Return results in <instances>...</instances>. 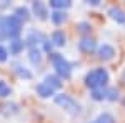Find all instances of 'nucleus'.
Returning a JSON list of instances; mask_svg holds the SVG:
<instances>
[{
    "label": "nucleus",
    "mask_w": 125,
    "mask_h": 123,
    "mask_svg": "<svg viewBox=\"0 0 125 123\" xmlns=\"http://www.w3.org/2000/svg\"><path fill=\"white\" fill-rule=\"evenodd\" d=\"M50 19H52V22H53L55 25H60V23H63V22H65V19H67V17H65V13H63V12L55 10V12L50 15Z\"/></svg>",
    "instance_id": "nucleus-15"
},
{
    "label": "nucleus",
    "mask_w": 125,
    "mask_h": 123,
    "mask_svg": "<svg viewBox=\"0 0 125 123\" xmlns=\"http://www.w3.org/2000/svg\"><path fill=\"white\" fill-rule=\"evenodd\" d=\"M70 5H72V2H68V0H50V7H53L57 10L68 9Z\"/></svg>",
    "instance_id": "nucleus-14"
},
{
    "label": "nucleus",
    "mask_w": 125,
    "mask_h": 123,
    "mask_svg": "<svg viewBox=\"0 0 125 123\" xmlns=\"http://www.w3.org/2000/svg\"><path fill=\"white\" fill-rule=\"evenodd\" d=\"M9 37V32H7V20L0 17V40Z\"/></svg>",
    "instance_id": "nucleus-20"
},
{
    "label": "nucleus",
    "mask_w": 125,
    "mask_h": 123,
    "mask_svg": "<svg viewBox=\"0 0 125 123\" xmlns=\"http://www.w3.org/2000/svg\"><path fill=\"white\" fill-rule=\"evenodd\" d=\"M88 3H90V5H98V3H100V2H98V0H90V2H88Z\"/></svg>",
    "instance_id": "nucleus-26"
},
{
    "label": "nucleus",
    "mask_w": 125,
    "mask_h": 123,
    "mask_svg": "<svg viewBox=\"0 0 125 123\" xmlns=\"http://www.w3.org/2000/svg\"><path fill=\"white\" fill-rule=\"evenodd\" d=\"M55 103L58 106H62L65 112H68L70 115H78L80 113V105L70 96V95H65V93H60V95H55Z\"/></svg>",
    "instance_id": "nucleus-3"
},
{
    "label": "nucleus",
    "mask_w": 125,
    "mask_h": 123,
    "mask_svg": "<svg viewBox=\"0 0 125 123\" xmlns=\"http://www.w3.org/2000/svg\"><path fill=\"white\" fill-rule=\"evenodd\" d=\"M7 20V32H9V38H17L22 32V20L17 15H10Z\"/></svg>",
    "instance_id": "nucleus-4"
},
{
    "label": "nucleus",
    "mask_w": 125,
    "mask_h": 123,
    "mask_svg": "<svg viewBox=\"0 0 125 123\" xmlns=\"http://www.w3.org/2000/svg\"><path fill=\"white\" fill-rule=\"evenodd\" d=\"M23 50V42L22 40H13L10 42V53H20Z\"/></svg>",
    "instance_id": "nucleus-17"
},
{
    "label": "nucleus",
    "mask_w": 125,
    "mask_h": 123,
    "mask_svg": "<svg viewBox=\"0 0 125 123\" xmlns=\"http://www.w3.org/2000/svg\"><path fill=\"white\" fill-rule=\"evenodd\" d=\"M114 55H115V48L112 45H102L98 48V57L102 60H110V58H114Z\"/></svg>",
    "instance_id": "nucleus-8"
},
{
    "label": "nucleus",
    "mask_w": 125,
    "mask_h": 123,
    "mask_svg": "<svg viewBox=\"0 0 125 123\" xmlns=\"http://www.w3.org/2000/svg\"><path fill=\"white\" fill-rule=\"evenodd\" d=\"M50 62H52L53 68L57 70V73L62 78H70V75H72V66H70V63L60 53H50Z\"/></svg>",
    "instance_id": "nucleus-2"
},
{
    "label": "nucleus",
    "mask_w": 125,
    "mask_h": 123,
    "mask_svg": "<svg viewBox=\"0 0 125 123\" xmlns=\"http://www.w3.org/2000/svg\"><path fill=\"white\" fill-rule=\"evenodd\" d=\"M108 15H110V19L115 20L117 23H125V12L122 9H118V7H112V9L108 10Z\"/></svg>",
    "instance_id": "nucleus-7"
},
{
    "label": "nucleus",
    "mask_w": 125,
    "mask_h": 123,
    "mask_svg": "<svg viewBox=\"0 0 125 123\" xmlns=\"http://www.w3.org/2000/svg\"><path fill=\"white\" fill-rule=\"evenodd\" d=\"M35 92H37V95H40L42 98H48V96H52V95H53L55 90H53L52 86H48L47 83H40V85H37Z\"/></svg>",
    "instance_id": "nucleus-9"
},
{
    "label": "nucleus",
    "mask_w": 125,
    "mask_h": 123,
    "mask_svg": "<svg viewBox=\"0 0 125 123\" xmlns=\"http://www.w3.org/2000/svg\"><path fill=\"white\" fill-rule=\"evenodd\" d=\"M29 58H30V62L33 63V65H39L40 62H42V52H40L39 48H30V52H29Z\"/></svg>",
    "instance_id": "nucleus-13"
},
{
    "label": "nucleus",
    "mask_w": 125,
    "mask_h": 123,
    "mask_svg": "<svg viewBox=\"0 0 125 123\" xmlns=\"http://www.w3.org/2000/svg\"><path fill=\"white\" fill-rule=\"evenodd\" d=\"M124 103H125V102H124Z\"/></svg>",
    "instance_id": "nucleus-28"
},
{
    "label": "nucleus",
    "mask_w": 125,
    "mask_h": 123,
    "mask_svg": "<svg viewBox=\"0 0 125 123\" xmlns=\"http://www.w3.org/2000/svg\"><path fill=\"white\" fill-rule=\"evenodd\" d=\"M52 43H53V45H57V47L65 45V35H63V32L55 30V32L52 33Z\"/></svg>",
    "instance_id": "nucleus-12"
},
{
    "label": "nucleus",
    "mask_w": 125,
    "mask_h": 123,
    "mask_svg": "<svg viewBox=\"0 0 125 123\" xmlns=\"http://www.w3.org/2000/svg\"><path fill=\"white\" fill-rule=\"evenodd\" d=\"M15 72H17V75H19L20 78H27V80L32 78V73H30L27 68H23V66H17V68H15Z\"/></svg>",
    "instance_id": "nucleus-21"
},
{
    "label": "nucleus",
    "mask_w": 125,
    "mask_h": 123,
    "mask_svg": "<svg viewBox=\"0 0 125 123\" xmlns=\"http://www.w3.org/2000/svg\"><path fill=\"white\" fill-rule=\"evenodd\" d=\"M92 123H115V118H114L110 113H102V115H98L97 120L92 122Z\"/></svg>",
    "instance_id": "nucleus-16"
},
{
    "label": "nucleus",
    "mask_w": 125,
    "mask_h": 123,
    "mask_svg": "<svg viewBox=\"0 0 125 123\" xmlns=\"http://www.w3.org/2000/svg\"><path fill=\"white\" fill-rule=\"evenodd\" d=\"M78 30H80L82 33H88V32L92 30V25H90L88 22H80V23H78Z\"/></svg>",
    "instance_id": "nucleus-24"
},
{
    "label": "nucleus",
    "mask_w": 125,
    "mask_h": 123,
    "mask_svg": "<svg viewBox=\"0 0 125 123\" xmlns=\"http://www.w3.org/2000/svg\"><path fill=\"white\" fill-rule=\"evenodd\" d=\"M107 100H112V102L118 100V90H115V88H107Z\"/></svg>",
    "instance_id": "nucleus-22"
},
{
    "label": "nucleus",
    "mask_w": 125,
    "mask_h": 123,
    "mask_svg": "<svg viewBox=\"0 0 125 123\" xmlns=\"http://www.w3.org/2000/svg\"><path fill=\"white\" fill-rule=\"evenodd\" d=\"M108 82V72L105 68H95L92 72H88L85 76V85L92 90H98L104 88Z\"/></svg>",
    "instance_id": "nucleus-1"
},
{
    "label": "nucleus",
    "mask_w": 125,
    "mask_h": 123,
    "mask_svg": "<svg viewBox=\"0 0 125 123\" xmlns=\"http://www.w3.org/2000/svg\"><path fill=\"white\" fill-rule=\"evenodd\" d=\"M43 83H47V85L52 86L53 90H57V88L62 86V80H60V76H57V75H47L45 80H43Z\"/></svg>",
    "instance_id": "nucleus-10"
},
{
    "label": "nucleus",
    "mask_w": 125,
    "mask_h": 123,
    "mask_svg": "<svg viewBox=\"0 0 125 123\" xmlns=\"http://www.w3.org/2000/svg\"><path fill=\"white\" fill-rule=\"evenodd\" d=\"M92 98L94 100H107V88H98L92 92Z\"/></svg>",
    "instance_id": "nucleus-19"
},
{
    "label": "nucleus",
    "mask_w": 125,
    "mask_h": 123,
    "mask_svg": "<svg viewBox=\"0 0 125 123\" xmlns=\"http://www.w3.org/2000/svg\"><path fill=\"white\" fill-rule=\"evenodd\" d=\"M17 112H19V106H17L15 103H5V105L0 106V113L5 115V116L13 115V113H17Z\"/></svg>",
    "instance_id": "nucleus-11"
},
{
    "label": "nucleus",
    "mask_w": 125,
    "mask_h": 123,
    "mask_svg": "<svg viewBox=\"0 0 125 123\" xmlns=\"http://www.w3.org/2000/svg\"><path fill=\"white\" fill-rule=\"evenodd\" d=\"M7 57H9V52H7L5 48L0 45V62H5V60H7Z\"/></svg>",
    "instance_id": "nucleus-25"
},
{
    "label": "nucleus",
    "mask_w": 125,
    "mask_h": 123,
    "mask_svg": "<svg viewBox=\"0 0 125 123\" xmlns=\"http://www.w3.org/2000/svg\"><path fill=\"white\" fill-rule=\"evenodd\" d=\"M15 15L19 17L20 20H29V17H30V13H29V9L27 7H17V10H15Z\"/></svg>",
    "instance_id": "nucleus-18"
},
{
    "label": "nucleus",
    "mask_w": 125,
    "mask_h": 123,
    "mask_svg": "<svg viewBox=\"0 0 125 123\" xmlns=\"http://www.w3.org/2000/svg\"><path fill=\"white\" fill-rule=\"evenodd\" d=\"M32 10H33V13H35L40 20H45L48 17L47 7H45L42 2H33V3H32Z\"/></svg>",
    "instance_id": "nucleus-6"
},
{
    "label": "nucleus",
    "mask_w": 125,
    "mask_h": 123,
    "mask_svg": "<svg viewBox=\"0 0 125 123\" xmlns=\"http://www.w3.org/2000/svg\"><path fill=\"white\" fill-rule=\"evenodd\" d=\"M78 48H80V52H83V53H92L94 50L97 48V43L94 38H82L80 42H78Z\"/></svg>",
    "instance_id": "nucleus-5"
},
{
    "label": "nucleus",
    "mask_w": 125,
    "mask_h": 123,
    "mask_svg": "<svg viewBox=\"0 0 125 123\" xmlns=\"http://www.w3.org/2000/svg\"><path fill=\"white\" fill-rule=\"evenodd\" d=\"M10 95V86L0 80V96H9Z\"/></svg>",
    "instance_id": "nucleus-23"
},
{
    "label": "nucleus",
    "mask_w": 125,
    "mask_h": 123,
    "mask_svg": "<svg viewBox=\"0 0 125 123\" xmlns=\"http://www.w3.org/2000/svg\"><path fill=\"white\" fill-rule=\"evenodd\" d=\"M122 82L125 83V72H124V75H122Z\"/></svg>",
    "instance_id": "nucleus-27"
}]
</instances>
